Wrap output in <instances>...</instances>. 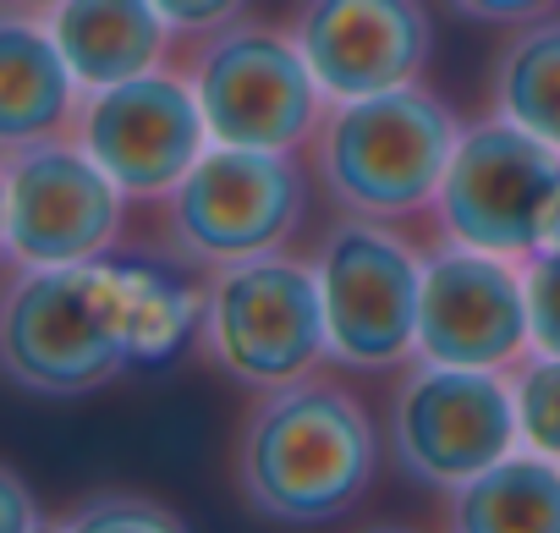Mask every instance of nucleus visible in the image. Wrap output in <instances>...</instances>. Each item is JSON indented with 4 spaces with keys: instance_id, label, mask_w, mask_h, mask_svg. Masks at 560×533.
<instances>
[{
    "instance_id": "f257e3e1",
    "label": "nucleus",
    "mask_w": 560,
    "mask_h": 533,
    "mask_svg": "<svg viewBox=\"0 0 560 533\" xmlns=\"http://www.w3.org/2000/svg\"><path fill=\"white\" fill-rule=\"evenodd\" d=\"M203 298L149 258H89L12 270L0 303V363L34 396H89L127 369L165 363L198 325Z\"/></svg>"
},
{
    "instance_id": "f03ea898",
    "label": "nucleus",
    "mask_w": 560,
    "mask_h": 533,
    "mask_svg": "<svg viewBox=\"0 0 560 533\" xmlns=\"http://www.w3.org/2000/svg\"><path fill=\"white\" fill-rule=\"evenodd\" d=\"M380 473L369 407L336 385L298 374L269 385L236 424L231 478L247 511L275 522H330L352 511Z\"/></svg>"
},
{
    "instance_id": "7ed1b4c3",
    "label": "nucleus",
    "mask_w": 560,
    "mask_h": 533,
    "mask_svg": "<svg viewBox=\"0 0 560 533\" xmlns=\"http://www.w3.org/2000/svg\"><path fill=\"white\" fill-rule=\"evenodd\" d=\"M456 143L462 127L451 105L418 83L330 100L308 138L314 176L330 204L369 220H407L418 209H434Z\"/></svg>"
},
{
    "instance_id": "20e7f679",
    "label": "nucleus",
    "mask_w": 560,
    "mask_h": 533,
    "mask_svg": "<svg viewBox=\"0 0 560 533\" xmlns=\"http://www.w3.org/2000/svg\"><path fill=\"white\" fill-rule=\"evenodd\" d=\"M192 39L198 45L187 50L182 78L192 83L214 143L298 154L314 138L330 94L319 89L292 28L231 18Z\"/></svg>"
},
{
    "instance_id": "39448f33",
    "label": "nucleus",
    "mask_w": 560,
    "mask_h": 533,
    "mask_svg": "<svg viewBox=\"0 0 560 533\" xmlns=\"http://www.w3.org/2000/svg\"><path fill=\"white\" fill-rule=\"evenodd\" d=\"M198 336H203V358L247 391H269L298 374H314V363L330 352L314 264L258 253L214 270L203 292Z\"/></svg>"
},
{
    "instance_id": "423d86ee",
    "label": "nucleus",
    "mask_w": 560,
    "mask_h": 533,
    "mask_svg": "<svg viewBox=\"0 0 560 533\" xmlns=\"http://www.w3.org/2000/svg\"><path fill=\"white\" fill-rule=\"evenodd\" d=\"M127 193L78 138L7 143L0 165V225H7V264H89L105 258L121 236Z\"/></svg>"
},
{
    "instance_id": "0eeeda50",
    "label": "nucleus",
    "mask_w": 560,
    "mask_h": 533,
    "mask_svg": "<svg viewBox=\"0 0 560 533\" xmlns=\"http://www.w3.org/2000/svg\"><path fill=\"white\" fill-rule=\"evenodd\" d=\"M303 220V171L292 154L209 143L192 171L165 193L171 253L203 270L275 253Z\"/></svg>"
},
{
    "instance_id": "6e6552de",
    "label": "nucleus",
    "mask_w": 560,
    "mask_h": 533,
    "mask_svg": "<svg viewBox=\"0 0 560 533\" xmlns=\"http://www.w3.org/2000/svg\"><path fill=\"white\" fill-rule=\"evenodd\" d=\"M555 198H560V149H549L544 138L494 111L489 121L462 127V143L434 193V220L445 242L533 258L544 247Z\"/></svg>"
},
{
    "instance_id": "1a4fd4ad",
    "label": "nucleus",
    "mask_w": 560,
    "mask_h": 533,
    "mask_svg": "<svg viewBox=\"0 0 560 533\" xmlns=\"http://www.w3.org/2000/svg\"><path fill=\"white\" fill-rule=\"evenodd\" d=\"M314 276L330 325V358L347 369H396L418 358L423 258L385 220L347 215L325 231Z\"/></svg>"
},
{
    "instance_id": "9d476101",
    "label": "nucleus",
    "mask_w": 560,
    "mask_h": 533,
    "mask_svg": "<svg viewBox=\"0 0 560 533\" xmlns=\"http://www.w3.org/2000/svg\"><path fill=\"white\" fill-rule=\"evenodd\" d=\"M390 440L401 467L429 489H456L516 451V385L500 369H462L418 358L390 402Z\"/></svg>"
},
{
    "instance_id": "9b49d317",
    "label": "nucleus",
    "mask_w": 560,
    "mask_h": 533,
    "mask_svg": "<svg viewBox=\"0 0 560 533\" xmlns=\"http://www.w3.org/2000/svg\"><path fill=\"white\" fill-rule=\"evenodd\" d=\"M72 138L121 182L127 198H165L192 160L214 143L192 83L176 67L138 72L110 89H89Z\"/></svg>"
},
{
    "instance_id": "f8f14e48",
    "label": "nucleus",
    "mask_w": 560,
    "mask_h": 533,
    "mask_svg": "<svg viewBox=\"0 0 560 533\" xmlns=\"http://www.w3.org/2000/svg\"><path fill=\"white\" fill-rule=\"evenodd\" d=\"M533 352L522 258L451 242L423 258L418 358L462 369H511Z\"/></svg>"
},
{
    "instance_id": "ddd939ff",
    "label": "nucleus",
    "mask_w": 560,
    "mask_h": 533,
    "mask_svg": "<svg viewBox=\"0 0 560 533\" xmlns=\"http://www.w3.org/2000/svg\"><path fill=\"white\" fill-rule=\"evenodd\" d=\"M287 28L330 100L407 89L434 50L423 0H298Z\"/></svg>"
},
{
    "instance_id": "4468645a",
    "label": "nucleus",
    "mask_w": 560,
    "mask_h": 533,
    "mask_svg": "<svg viewBox=\"0 0 560 533\" xmlns=\"http://www.w3.org/2000/svg\"><path fill=\"white\" fill-rule=\"evenodd\" d=\"M45 23L83 94L154 72L176 34L154 0H61Z\"/></svg>"
},
{
    "instance_id": "2eb2a0df",
    "label": "nucleus",
    "mask_w": 560,
    "mask_h": 533,
    "mask_svg": "<svg viewBox=\"0 0 560 533\" xmlns=\"http://www.w3.org/2000/svg\"><path fill=\"white\" fill-rule=\"evenodd\" d=\"M78 78L45 18H0V143L61 138L78 121Z\"/></svg>"
},
{
    "instance_id": "dca6fc26",
    "label": "nucleus",
    "mask_w": 560,
    "mask_h": 533,
    "mask_svg": "<svg viewBox=\"0 0 560 533\" xmlns=\"http://www.w3.org/2000/svg\"><path fill=\"white\" fill-rule=\"evenodd\" d=\"M445 522L462 533H560V456L533 445L500 456L451 489Z\"/></svg>"
},
{
    "instance_id": "f3484780",
    "label": "nucleus",
    "mask_w": 560,
    "mask_h": 533,
    "mask_svg": "<svg viewBox=\"0 0 560 533\" xmlns=\"http://www.w3.org/2000/svg\"><path fill=\"white\" fill-rule=\"evenodd\" d=\"M494 111L560 149V18L522 23L494 56Z\"/></svg>"
},
{
    "instance_id": "a211bd4d",
    "label": "nucleus",
    "mask_w": 560,
    "mask_h": 533,
    "mask_svg": "<svg viewBox=\"0 0 560 533\" xmlns=\"http://www.w3.org/2000/svg\"><path fill=\"white\" fill-rule=\"evenodd\" d=\"M516 424L522 445L560 456V358L555 352H527L516 363Z\"/></svg>"
},
{
    "instance_id": "6ab92c4d",
    "label": "nucleus",
    "mask_w": 560,
    "mask_h": 533,
    "mask_svg": "<svg viewBox=\"0 0 560 533\" xmlns=\"http://www.w3.org/2000/svg\"><path fill=\"white\" fill-rule=\"evenodd\" d=\"M61 528H72V533H83V528H149V533H171V528H182V517L165 506V500H149V495H132V489H100V495H89V500H78L67 517H61Z\"/></svg>"
},
{
    "instance_id": "aec40b11",
    "label": "nucleus",
    "mask_w": 560,
    "mask_h": 533,
    "mask_svg": "<svg viewBox=\"0 0 560 533\" xmlns=\"http://www.w3.org/2000/svg\"><path fill=\"white\" fill-rule=\"evenodd\" d=\"M527 270V314H533V352L560 358V247L544 242L533 258H522Z\"/></svg>"
},
{
    "instance_id": "412c9836",
    "label": "nucleus",
    "mask_w": 560,
    "mask_h": 533,
    "mask_svg": "<svg viewBox=\"0 0 560 533\" xmlns=\"http://www.w3.org/2000/svg\"><path fill=\"white\" fill-rule=\"evenodd\" d=\"M154 7L165 12V23L176 34H209V28L231 23L247 0H154Z\"/></svg>"
},
{
    "instance_id": "4be33fe9",
    "label": "nucleus",
    "mask_w": 560,
    "mask_h": 533,
    "mask_svg": "<svg viewBox=\"0 0 560 533\" xmlns=\"http://www.w3.org/2000/svg\"><path fill=\"white\" fill-rule=\"evenodd\" d=\"M560 0H451V12L472 18V23H500V28H522L533 18H549Z\"/></svg>"
},
{
    "instance_id": "5701e85b",
    "label": "nucleus",
    "mask_w": 560,
    "mask_h": 533,
    "mask_svg": "<svg viewBox=\"0 0 560 533\" xmlns=\"http://www.w3.org/2000/svg\"><path fill=\"white\" fill-rule=\"evenodd\" d=\"M0 528H12V533H23V528H39V517H34V500H28V489H23L18 467H0Z\"/></svg>"
},
{
    "instance_id": "b1692460",
    "label": "nucleus",
    "mask_w": 560,
    "mask_h": 533,
    "mask_svg": "<svg viewBox=\"0 0 560 533\" xmlns=\"http://www.w3.org/2000/svg\"><path fill=\"white\" fill-rule=\"evenodd\" d=\"M61 0H7V12H28V18H50Z\"/></svg>"
},
{
    "instance_id": "393cba45",
    "label": "nucleus",
    "mask_w": 560,
    "mask_h": 533,
    "mask_svg": "<svg viewBox=\"0 0 560 533\" xmlns=\"http://www.w3.org/2000/svg\"><path fill=\"white\" fill-rule=\"evenodd\" d=\"M544 242H555V247H560V198H555V215H549V231H544Z\"/></svg>"
}]
</instances>
